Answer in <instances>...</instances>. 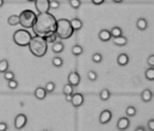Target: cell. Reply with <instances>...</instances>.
I'll return each mask as SVG.
<instances>
[{
    "label": "cell",
    "instance_id": "1",
    "mask_svg": "<svg viewBox=\"0 0 154 131\" xmlns=\"http://www.w3.org/2000/svg\"><path fill=\"white\" fill-rule=\"evenodd\" d=\"M56 25L57 20L52 14L49 12L40 13L36 16V19L32 29L36 35L43 36L50 33H55Z\"/></svg>",
    "mask_w": 154,
    "mask_h": 131
},
{
    "label": "cell",
    "instance_id": "2",
    "mask_svg": "<svg viewBox=\"0 0 154 131\" xmlns=\"http://www.w3.org/2000/svg\"><path fill=\"white\" fill-rule=\"evenodd\" d=\"M48 43L45 42L43 36L41 35H35L32 36V39L28 44L29 51L30 52L38 58L44 57L46 52H47V48H48Z\"/></svg>",
    "mask_w": 154,
    "mask_h": 131
},
{
    "label": "cell",
    "instance_id": "3",
    "mask_svg": "<svg viewBox=\"0 0 154 131\" xmlns=\"http://www.w3.org/2000/svg\"><path fill=\"white\" fill-rule=\"evenodd\" d=\"M73 33H74V31L72 28L71 23L68 19L61 18L59 20H57L56 30H55L57 38H60L62 40H66V39H69L70 37H72Z\"/></svg>",
    "mask_w": 154,
    "mask_h": 131
},
{
    "label": "cell",
    "instance_id": "4",
    "mask_svg": "<svg viewBox=\"0 0 154 131\" xmlns=\"http://www.w3.org/2000/svg\"><path fill=\"white\" fill-rule=\"evenodd\" d=\"M18 16H19V24L22 25V27L26 29L32 28L36 19L35 13L30 9L23 10Z\"/></svg>",
    "mask_w": 154,
    "mask_h": 131
},
{
    "label": "cell",
    "instance_id": "5",
    "mask_svg": "<svg viewBox=\"0 0 154 131\" xmlns=\"http://www.w3.org/2000/svg\"><path fill=\"white\" fill-rule=\"evenodd\" d=\"M31 39H32V35H31V34L27 30L18 29L13 34V41H14V43L17 45L21 46V47L28 46Z\"/></svg>",
    "mask_w": 154,
    "mask_h": 131
},
{
    "label": "cell",
    "instance_id": "6",
    "mask_svg": "<svg viewBox=\"0 0 154 131\" xmlns=\"http://www.w3.org/2000/svg\"><path fill=\"white\" fill-rule=\"evenodd\" d=\"M35 7L38 13H47L50 10V0H35Z\"/></svg>",
    "mask_w": 154,
    "mask_h": 131
},
{
    "label": "cell",
    "instance_id": "7",
    "mask_svg": "<svg viewBox=\"0 0 154 131\" xmlns=\"http://www.w3.org/2000/svg\"><path fill=\"white\" fill-rule=\"evenodd\" d=\"M26 122H27V117L23 113L18 114L15 118V127H16V129H17V130L22 129L26 125Z\"/></svg>",
    "mask_w": 154,
    "mask_h": 131
},
{
    "label": "cell",
    "instance_id": "8",
    "mask_svg": "<svg viewBox=\"0 0 154 131\" xmlns=\"http://www.w3.org/2000/svg\"><path fill=\"white\" fill-rule=\"evenodd\" d=\"M112 118V113L110 109H104L101 112L99 116V122L103 125L108 124Z\"/></svg>",
    "mask_w": 154,
    "mask_h": 131
},
{
    "label": "cell",
    "instance_id": "9",
    "mask_svg": "<svg viewBox=\"0 0 154 131\" xmlns=\"http://www.w3.org/2000/svg\"><path fill=\"white\" fill-rule=\"evenodd\" d=\"M130 125H131V121H130L129 118L128 117H122L118 119L116 127L120 131H124L130 127Z\"/></svg>",
    "mask_w": 154,
    "mask_h": 131
},
{
    "label": "cell",
    "instance_id": "10",
    "mask_svg": "<svg viewBox=\"0 0 154 131\" xmlns=\"http://www.w3.org/2000/svg\"><path fill=\"white\" fill-rule=\"evenodd\" d=\"M67 80H68L69 84H71V85L73 86V87H76V86H78V85H79V83H80V82H81V77H80V75H79L78 73H76V72H72V73H69Z\"/></svg>",
    "mask_w": 154,
    "mask_h": 131
},
{
    "label": "cell",
    "instance_id": "11",
    "mask_svg": "<svg viewBox=\"0 0 154 131\" xmlns=\"http://www.w3.org/2000/svg\"><path fill=\"white\" fill-rule=\"evenodd\" d=\"M85 102V98L83 96V94L81 93H74L73 95H72V105L74 108H78L80 106H82Z\"/></svg>",
    "mask_w": 154,
    "mask_h": 131
},
{
    "label": "cell",
    "instance_id": "12",
    "mask_svg": "<svg viewBox=\"0 0 154 131\" xmlns=\"http://www.w3.org/2000/svg\"><path fill=\"white\" fill-rule=\"evenodd\" d=\"M140 99L144 103H149L153 99V92L149 89H145L140 93Z\"/></svg>",
    "mask_w": 154,
    "mask_h": 131
},
{
    "label": "cell",
    "instance_id": "13",
    "mask_svg": "<svg viewBox=\"0 0 154 131\" xmlns=\"http://www.w3.org/2000/svg\"><path fill=\"white\" fill-rule=\"evenodd\" d=\"M129 61H130V58H129L128 54H126L124 52L119 54L117 57V63H118V65H120V66H126V65L129 63Z\"/></svg>",
    "mask_w": 154,
    "mask_h": 131
},
{
    "label": "cell",
    "instance_id": "14",
    "mask_svg": "<svg viewBox=\"0 0 154 131\" xmlns=\"http://www.w3.org/2000/svg\"><path fill=\"white\" fill-rule=\"evenodd\" d=\"M34 94H35V97L37 100H45V99L46 98L47 92H46V91H45V88H43V87H37V88L35 89Z\"/></svg>",
    "mask_w": 154,
    "mask_h": 131
},
{
    "label": "cell",
    "instance_id": "15",
    "mask_svg": "<svg viewBox=\"0 0 154 131\" xmlns=\"http://www.w3.org/2000/svg\"><path fill=\"white\" fill-rule=\"evenodd\" d=\"M99 39L102 42H108L112 39V34L111 32L107 29H103L99 33Z\"/></svg>",
    "mask_w": 154,
    "mask_h": 131
},
{
    "label": "cell",
    "instance_id": "16",
    "mask_svg": "<svg viewBox=\"0 0 154 131\" xmlns=\"http://www.w3.org/2000/svg\"><path fill=\"white\" fill-rule=\"evenodd\" d=\"M149 26V24H148V21L143 18V17H140L137 20L136 22V27L138 28V30L140 31H145Z\"/></svg>",
    "mask_w": 154,
    "mask_h": 131
},
{
    "label": "cell",
    "instance_id": "17",
    "mask_svg": "<svg viewBox=\"0 0 154 131\" xmlns=\"http://www.w3.org/2000/svg\"><path fill=\"white\" fill-rule=\"evenodd\" d=\"M71 25L72 28L73 29V31H78L83 27V22L79 19V18H72L71 21Z\"/></svg>",
    "mask_w": 154,
    "mask_h": 131
},
{
    "label": "cell",
    "instance_id": "18",
    "mask_svg": "<svg viewBox=\"0 0 154 131\" xmlns=\"http://www.w3.org/2000/svg\"><path fill=\"white\" fill-rule=\"evenodd\" d=\"M113 43L117 46H125L128 43V39H127V37L121 35L119 37L113 38Z\"/></svg>",
    "mask_w": 154,
    "mask_h": 131
},
{
    "label": "cell",
    "instance_id": "19",
    "mask_svg": "<svg viewBox=\"0 0 154 131\" xmlns=\"http://www.w3.org/2000/svg\"><path fill=\"white\" fill-rule=\"evenodd\" d=\"M63 49H64V45L61 42H54L52 46V50L54 53H61L63 51Z\"/></svg>",
    "mask_w": 154,
    "mask_h": 131
},
{
    "label": "cell",
    "instance_id": "20",
    "mask_svg": "<svg viewBox=\"0 0 154 131\" xmlns=\"http://www.w3.org/2000/svg\"><path fill=\"white\" fill-rule=\"evenodd\" d=\"M43 37L47 43H54L57 39V35L55 33H50V34H45V35H43Z\"/></svg>",
    "mask_w": 154,
    "mask_h": 131
},
{
    "label": "cell",
    "instance_id": "21",
    "mask_svg": "<svg viewBox=\"0 0 154 131\" xmlns=\"http://www.w3.org/2000/svg\"><path fill=\"white\" fill-rule=\"evenodd\" d=\"M125 114L128 118H133L137 114V109L134 106H128L125 109Z\"/></svg>",
    "mask_w": 154,
    "mask_h": 131
},
{
    "label": "cell",
    "instance_id": "22",
    "mask_svg": "<svg viewBox=\"0 0 154 131\" xmlns=\"http://www.w3.org/2000/svg\"><path fill=\"white\" fill-rule=\"evenodd\" d=\"M9 62L8 60L3 59L0 61V73H5L7 71H8Z\"/></svg>",
    "mask_w": 154,
    "mask_h": 131
},
{
    "label": "cell",
    "instance_id": "23",
    "mask_svg": "<svg viewBox=\"0 0 154 131\" xmlns=\"http://www.w3.org/2000/svg\"><path fill=\"white\" fill-rule=\"evenodd\" d=\"M145 78L146 80L149 81V82H153L154 81V68L152 67H149L146 71H145Z\"/></svg>",
    "mask_w": 154,
    "mask_h": 131
},
{
    "label": "cell",
    "instance_id": "24",
    "mask_svg": "<svg viewBox=\"0 0 154 131\" xmlns=\"http://www.w3.org/2000/svg\"><path fill=\"white\" fill-rule=\"evenodd\" d=\"M111 98V92L108 89H103L100 92V99L103 101H107Z\"/></svg>",
    "mask_w": 154,
    "mask_h": 131
},
{
    "label": "cell",
    "instance_id": "25",
    "mask_svg": "<svg viewBox=\"0 0 154 131\" xmlns=\"http://www.w3.org/2000/svg\"><path fill=\"white\" fill-rule=\"evenodd\" d=\"M72 54L75 55V56H79V55H81V54L84 52V49H83V47H82L81 45H79V44H75V45H73L72 48Z\"/></svg>",
    "mask_w": 154,
    "mask_h": 131
},
{
    "label": "cell",
    "instance_id": "26",
    "mask_svg": "<svg viewBox=\"0 0 154 131\" xmlns=\"http://www.w3.org/2000/svg\"><path fill=\"white\" fill-rule=\"evenodd\" d=\"M8 23L9 25H12V26L17 25L19 24V16H16V15L10 16L8 17Z\"/></svg>",
    "mask_w": 154,
    "mask_h": 131
},
{
    "label": "cell",
    "instance_id": "27",
    "mask_svg": "<svg viewBox=\"0 0 154 131\" xmlns=\"http://www.w3.org/2000/svg\"><path fill=\"white\" fill-rule=\"evenodd\" d=\"M111 32V34H112V37L115 38V37H119L121 35H122V30L121 27L119 26H114L112 28V30L110 31Z\"/></svg>",
    "mask_w": 154,
    "mask_h": 131
},
{
    "label": "cell",
    "instance_id": "28",
    "mask_svg": "<svg viewBox=\"0 0 154 131\" xmlns=\"http://www.w3.org/2000/svg\"><path fill=\"white\" fill-rule=\"evenodd\" d=\"M52 64L54 65V67H56V68H60V67H62L63 66V59L61 58V57H54V58H53V60H52Z\"/></svg>",
    "mask_w": 154,
    "mask_h": 131
},
{
    "label": "cell",
    "instance_id": "29",
    "mask_svg": "<svg viewBox=\"0 0 154 131\" xmlns=\"http://www.w3.org/2000/svg\"><path fill=\"white\" fill-rule=\"evenodd\" d=\"M63 92L64 95H72V93H73V86H72L69 83L65 84L63 86Z\"/></svg>",
    "mask_w": 154,
    "mask_h": 131
},
{
    "label": "cell",
    "instance_id": "30",
    "mask_svg": "<svg viewBox=\"0 0 154 131\" xmlns=\"http://www.w3.org/2000/svg\"><path fill=\"white\" fill-rule=\"evenodd\" d=\"M92 60H93V61L95 62V63H100V62L103 61V55H102L100 52H95V53L93 54Z\"/></svg>",
    "mask_w": 154,
    "mask_h": 131
},
{
    "label": "cell",
    "instance_id": "31",
    "mask_svg": "<svg viewBox=\"0 0 154 131\" xmlns=\"http://www.w3.org/2000/svg\"><path fill=\"white\" fill-rule=\"evenodd\" d=\"M45 91H46V92H49V93H52V92H54V91L55 90V84L53 82H47L46 83V85H45Z\"/></svg>",
    "mask_w": 154,
    "mask_h": 131
},
{
    "label": "cell",
    "instance_id": "32",
    "mask_svg": "<svg viewBox=\"0 0 154 131\" xmlns=\"http://www.w3.org/2000/svg\"><path fill=\"white\" fill-rule=\"evenodd\" d=\"M69 4L70 6L74 8V9H77V8H79L82 5L81 1L80 0H69Z\"/></svg>",
    "mask_w": 154,
    "mask_h": 131
},
{
    "label": "cell",
    "instance_id": "33",
    "mask_svg": "<svg viewBox=\"0 0 154 131\" xmlns=\"http://www.w3.org/2000/svg\"><path fill=\"white\" fill-rule=\"evenodd\" d=\"M87 78H88V80L91 81V82H95V81L97 80V78H98V75H97L96 72H94V71H90V72H88V73H87Z\"/></svg>",
    "mask_w": 154,
    "mask_h": 131
},
{
    "label": "cell",
    "instance_id": "34",
    "mask_svg": "<svg viewBox=\"0 0 154 131\" xmlns=\"http://www.w3.org/2000/svg\"><path fill=\"white\" fill-rule=\"evenodd\" d=\"M4 78L7 80V81H11L13 79H15V74L13 72L11 71H7L5 73H4Z\"/></svg>",
    "mask_w": 154,
    "mask_h": 131
},
{
    "label": "cell",
    "instance_id": "35",
    "mask_svg": "<svg viewBox=\"0 0 154 131\" xmlns=\"http://www.w3.org/2000/svg\"><path fill=\"white\" fill-rule=\"evenodd\" d=\"M8 88L9 89H11V90H16L17 87H18V82L15 80V79H13V80H11V81H8Z\"/></svg>",
    "mask_w": 154,
    "mask_h": 131
},
{
    "label": "cell",
    "instance_id": "36",
    "mask_svg": "<svg viewBox=\"0 0 154 131\" xmlns=\"http://www.w3.org/2000/svg\"><path fill=\"white\" fill-rule=\"evenodd\" d=\"M60 7V2L57 0H52L50 1V9H57Z\"/></svg>",
    "mask_w": 154,
    "mask_h": 131
},
{
    "label": "cell",
    "instance_id": "37",
    "mask_svg": "<svg viewBox=\"0 0 154 131\" xmlns=\"http://www.w3.org/2000/svg\"><path fill=\"white\" fill-rule=\"evenodd\" d=\"M147 64L149 65V67L154 68V54H151L148 57L147 59Z\"/></svg>",
    "mask_w": 154,
    "mask_h": 131
},
{
    "label": "cell",
    "instance_id": "38",
    "mask_svg": "<svg viewBox=\"0 0 154 131\" xmlns=\"http://www.w3.org/2000/svg\"><path fill=\"white\" fill-rule=\"evenodd\" d=\"M148 129L149 131H154V118H150L147 123Z\"/></svg>",
    "mask_w": 154,
    "mask_h": 131
},
{
    "label": "cell",
    "instance_id": "39",
    "mask_svg": "<svg viewBox=\"0 0 154 131\" xmlns=\"http://www.w3.org/2000/svg\"><path fill=\"white\" fill-rule=\"evenodd\" d=\"M8 129V125L6 122H0V131H7Z\"/></svg>",
    "mask_w": 154,
    "mask_h": 131
},
{
    "label": "cell",
    "instance_id": "40",
    "mask_svg": "<svg viewBox=\"0 0 154 131\" xmlns=\"http://www.w3.org/2000/svg\"><path fill=\"white\" fill-rule=\"evenodd\" d=\"M105 2V0H92V3L95 6H100Z\"/></svg>",
    "mask_w": 154,
    "mask_h": 131
},
{
    "label": "cell",
    "instance_id": "41",
    "mask_svg": "<svg viewBox=\"0 0 154 131\" xmlns=\"http://www.w3.org/2000/svg\"><path fill=\"white\" fill-rule=\"evenodd\" d=\"M134 131H146V128H145L143 126H139L138 127L135 128Z\"/></svg>",
    "mask_w": 154,
    "mask_h": 131
},
{
    "label": "cell",
    "instance_id": "42",
    "mask_svg": "<svg viewBox=\"0 0 154 131\" xmlns=\"http://www.w3.org/2000/svg\"><path fill=\"white\" fill-rule=\"evenodd\" d=\"M65 100L67 102H71L72 101V95H65Z\"/></svg>",
    "mask_w": 154,
    "mask_h": 131
},
{
    "label": "cell",
    "instance_id": "43",
    "mask_svg": "<svg viewBox=\"0 0 154 131\" xmlns=\"http://www.w3.org/2000/svg\"><path fill=\"white\" fill-rule=\"evenodd\" d=\"M124 1V0H112V2L116 3V4H121Z\"/></svg>",
    "mask_w": 154,
    "mask_h": 131
},
{
    "label": "cell",
    "instance_id": "44",
    "mask_svg": "<svg viewBox=\"0 0 154 131\" xmlns=\"http://www.w3.org/2000/svg\"><path fill=\"white\" fill-rule=\"evenodd\" d=\"M3 5H4V0H0V7H3Z\"/></svg>",
    "mask_w": 154,
    "mask_h": 131
},
{
    "label": "cell",
    "instance_id": "45",
    "mask_svg": "<svg viewBox=\"0 0 154 131\" xmlns=\"http://www.w3.org/2000/svg\"><path fill=\"white\" fill-rule=\"evenodd\" d=\"M26 1H28V2H35V0H26Z\"/></svg>",
    "mask_w": 154,
    "mask_h": 131
},
{
    "label": "cell",
    "instance_id": "46",
    "mask_svg": "<svg viewBox=\"0 0 154 131\" xmlns=\"http://www.w3.org/2000/svg\"><path fill=\"white\" fill-rule=\"evenodd\" d=\"M45 131H46V130H45Z\"/></svg>",
    "mask_w": 154,
    "mask_h": 131
}]
</instances>
